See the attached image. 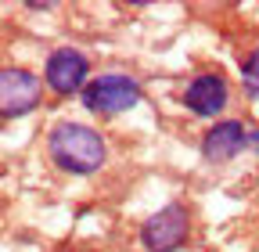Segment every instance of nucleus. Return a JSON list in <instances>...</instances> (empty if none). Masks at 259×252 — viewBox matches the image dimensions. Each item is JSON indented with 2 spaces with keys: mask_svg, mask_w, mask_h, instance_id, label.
<instances>
[{
  "mask_svg": "<svg viewBox=\"0 0 259 252\" xmlns=\"http://www.w3.org/2000/svg\"><path fill=\"white\" fill-rule=\"evenodd\" d=\"M252 148H259V130H255V134H252Z\"/></svg>",
  "mask_w": 259,
  "mask_h": 252,
  "instance_id": "1a4fd4ad",
  "label": "nucleus"
},
{
  "mask_svg": "<svg viewBox=\"0 0 259 252\" xmlns=\"http://www.w3.org/2000/svg\"><path fill=\"white\" fill-rule=\"evenodd\" d=\"M241 87L252 101H259V44L241 58Z\"/></svg>",
  "mask_w": 259,
  "mask_h": 252,
  "instance_id": "6e6552de",
  "label": "nucleus"
},
{
  "mask_svg": "<svg viewBox=\"0 0 259 252\" xmlns=\"http://www.w3.org/2000/svg\"><path fill=\"white\" fill-rule=\"evenodd\" d=\"M90 58L79 47H54L44 61V87L54 98H72L83 94L90 83Z\"/></svg>",
  "mask_w": 259,
  "mask_h": 252,
  "instance_id": "20e7f679",
  "label": "nucleus"
},
{
  "mask_svg": "<svg viewBox=\"0 0 259 252\" xmlns=\"http://www.w3.org/2000/svg\"><path fill=\"white\" fill-rule=\"evenodd\" d=\"M44 101V76L29 72L25 65H8L0 72V115L8 122L36 112Z\"/></svg>",
  "mask_w": 259,
  "mask_h": 252,
  "instance_id": "39448f33",
  "label": "nucleus"
},
{
  "mask_svg": "<svg viewBox=\"0 0 259 252\" xmlns=\"http://www.w3.org/2000/svg\"><path fill=\"white\" fill-rule=\"evenodd\" d=\"M194 216L184 202H166L158 213H151L141 227V245L148 252H180L191 241Z\"/></svg>",
  "mask_w": 259,
  "mask_h": 252,
  "instance_id": "7ed1b4c3",
  "label": "nucleus"
},
{
  "mask_svg": "<svg viewBox=\"0 0 259 252\" xmlns=\"http://www.w3.org/2000/svg\"><path fill=\"white\" fill-rule=\"evenodd\" d=\"M245 148H252V134L241 119H220L202 134V159L209 166H223L238 159Z\"/></svg>",
  "mask_w": 259,
  "mask_h": 252,
  "instance_id": "0eeeda50",
  "label": "nucleus"
},
{
  "mask_svg": "<svg viewBox=\"0 0 259 252\" xmlns=\"http://www.w3.org/2000/svg\"><path fill=\"white\" fill-rule=\"evenodd\" d=\"M47 159L72 177H94L108 162V144L105 134H97L94 126L76 122V119H61L51 126L47 134Z\"/></svg>",
  "mask_w": 259,
  "mask_h": 252,
  "instance_id": "f257e3e1",
  "label": "nucleus"
},
{
  "mask_svg": "<svg viewBox=\"0 0 259 252\" xmlns=\"http://www.w3.org/2000/svg\"><path fill=\"white\" fill-rule=\"evenodd\" d=\"M144 98V90L134 76L126 72H101L87 83V90L79 94V101L87 112L101 115V119H112V115H122L130 108H137Z\"/></svg>",
  "mask_w": 259,
  "mask_h": 252,
  "instance_id": "f03ea898",
  "label": "nucleus"
},
{
  "mask_svg": "<svg viewBox=\"0 0 259 252\" xmlns=\"http://www.w3.org/2000/svg\"><path fill=\"white\" fill-rule=\"evenodd\" d=\"M231 101V87H227V76L223 72H198L191 76L187 87H184V108L198 119H220V112Z\"/></svg>",
  "mask_w": 259,
  "mask_h": 252,
  "instance_id": "423d86ee",
  "label": "nucleus"
}]
</instances>
